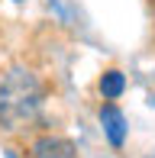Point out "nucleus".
I'll use <instances>...</instances> for the list:
<instances>
[{
	"mask_svg": "<svg viewBox=\"0 0 155 158\" xmlns=\"http://www.w3.org/2000/svg\"><path fill=\"white\" fill-rule=\"evenodd\" d=\"M123 90H126V77L119 74V71H107V74L100 77V94L107 100H116Z\"/></svg>",
	"mask_w": 155,
	"mask_h": 158,
	"instance_id": "4",
	"label": "nucleus"
},
{
	"mask_svg": "<svg viewBox=\"0 0 155 158\" xmlns=\"http://www.w3.org/2000/svg\"><path fill=\"white\" fill-rule=\"evenodd\" d=\"M149 158H155V152H152V155H149Z\"/></svg>",
	"mask_w": 155,
	"mask_h": 158,
	"instance_id": "6",
	"label": "nucleus"
},
{
	"mask_svg": "<svg viewBox=\"0 0 155 158\" xmlns=\"http://www.w3.org/2000/svg\"><path fill=\"white\" fill-rule=\"evenodd\" d=\"M100 126H103V135H107V142L113 148H119L126 142V116L119 113V106H113V103L100 106Z\"/></svg>",
	"mask_w": 155,
	"mask_h": 158,
	"instance_id": "2",
	"label": "nucleus"
},
{
	"mask_svg": "<svg viewBox=\"0 0 155 158\" xmlns=\"http://www.w3.org/2000/svg\"><path fill=\"white\" fill-rule=\"evenodd\" d=\"M32 158H74V142L61 135H42L32 145Z\"/></svg>",
	"mask_w": 155,
	"mask_h": 158,
	"instance_id": "3",
	"label": "nucleus"
},
{
	"mask_svg": "<svg viewBox=\"0 0 155 158\" xmlns=\"http://www.w3.org/2000/svg\"><path fill=\"white\" fill-rule=\"evenodd\" d=\"M6 158H19V155H16V152H13V148H10V152H6Z\"/></svg>",
	"mask_w": 155,
	"mask_h": 158,
	"instance_id": "5",
	"label": "nucleus"
},
{
	"mask_svg": "<svg viewBox=\"0 0 155 158\" xmlns=\"http://www.w3.org/2000/svg\"><path fill=\"white\" fill-rule=\"evenodd\" d=\"M45 87L36 77V71L13 64L3 77H0V126L3 129H19L39 116Z\"/></svg>",
	"mask_w": 155,
	"mask_h": 158,
	"instance_id": "1",
	"label": "nucleus"
}]
</instances>
